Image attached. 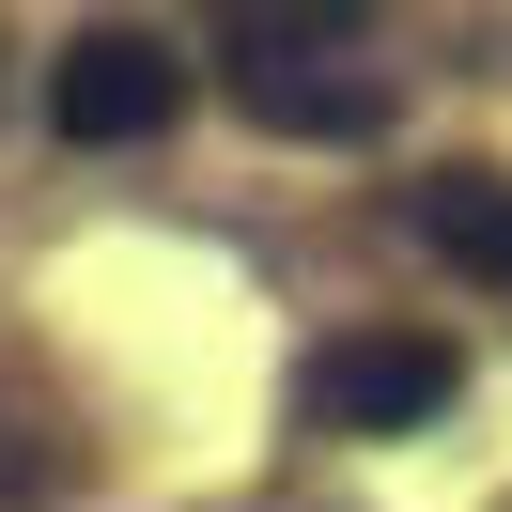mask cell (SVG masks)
Returning <instances> with one entry per match:
<instances>
[{
	"instance_id": "cell-1",
	"label": "cell",
	"mask_w": 512,
	"mask_h": 512,
	"mask_svg": "<svg viewBox=\"0 0 512 512\" xmlns=\"http://www.w3.org/2000/svg\"><path fill=\"white\" fill-rule=\"evenodd\" d=\"M218 94L249 109V125H280V140H373L388 125V94L342 63V32H311V16H233L218 32Z\"/></svg>"
},
{
	"instance_id": "cell-2",
	"label": "cell",
	"mask_w": 512,
	"mask_h": 512,
	"mask_svg": "<svg viewBox=\"0 0 512 512\" xmlns=\"http://www.w3.org/2000/svg\"><path fill=\"white\" fill-rule=\"evenodd\" d=\"M450 388H466V357H450L435 326H357V342H326L311 373H295V404H311L326 435H419Z\"/></svg>"
},
{
	"instance_id": "cell-3",
	"label": "cell",
	"mask_w": 512,
	"mask_h": 512,
	"mask_svg": "<svg viewBox=\"0 0 512 512\" xmlns=\"http://www.w3.org/2000/svg\"><path fill=\"white\" fill-rule=\"evenodd\" d=\"M171 109H187V63H171L156 32H78L63 63H47V125L63 140H156Z\"/></svg>"
},
{
	"instance_id": "cell-4",
	"label": "cell",
	"mask_w": 512,
	"mask_h": 512,
	"mask_svg": "<svg viewBox=\"0 0 512 512\" xmlns=\"http://www.w3.org/2000/svg\"><path fill=\"white\" fill-rule=\"evenodd\" d=\"M419 249H450L466 280L512 295V171H435L419 187Z\"/></svg>"
}]
</instances>
